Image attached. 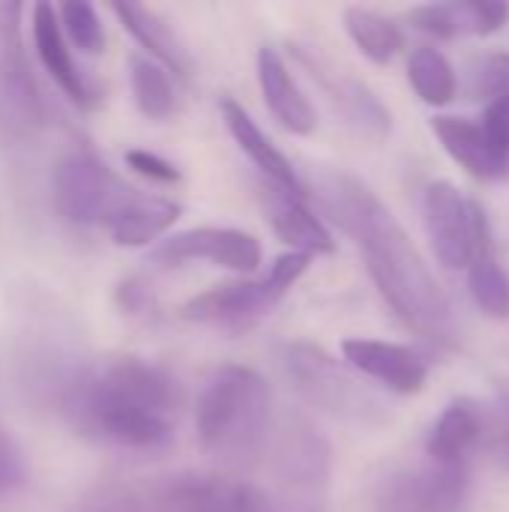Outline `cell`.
Masks as SVG:
<instances>
[{
  "mask_svg": "<svg viewBox=\"0 0 509 512\" xmlns=\"http://www.w3.org/2000/svg\"><path fill=\"white\" fill-rule=\"evenodd\" d=\"M468 93L471 99H501L509 93V54L507 51H495L480 57L471 66L468 75Z\"/></svg>",
  "mask_w": 509,
  "mask_h": 512,
  "instance_id": "cell-30",
  "label": "cell"
},
{
  "mask_svg": "<svg viewBox=\"0 0 509 512\" xmlns=\"http://www.w3.org/2000/svg\"><path fill=\"white\" fill-rule=\"evenodd\" d=\"M498 393H501V402H504V408L509 411V381H501V384H498Z\"/></svg>",
  "mask_w": 509,
  "mask_h": 512,
  "instance_id": "cell-35",
  "label": "cell"
},
{
  "mask_svg": "<svg viewBox=\"0 0 509 512\" xmlns=\"http://www.w3.org/2000/svg\"><path fill=\"white\" fill-rule=\"evenodd\" d=\"M315 195L342 231L354 237L372 282L402 324L435 345L453 348L459 339L453 306L381 198L366 183L342 171H321L315 180Z\"/></svg>",
  "mask_w": 509,
  "mask_h": 512,
  "instance_id": "cell-1",
  "label": "cell"
},
{
  "mask_svg": "<svg viewBox=\"0 0 509 512\" xmlns=\"http://www.w3.org/2000/svg\"><path fill=\"white\" fill-rule=\"evenodd\" d=\"M111 9L120 18V24L126 27V33L138 45H144L150 51V57L159 60V66H168L180 78L189 75V54H186L183 42L177 39V33L165 24V18H159L153 9H147L141 3H114Z\"/></svg>",
  "mask_w": 509,
  "mask_h": 512,
  "instance_id": "cell-23",
  "label": "cell"
},
{
  "mask_svg": "<svg viewBox=\"0 0 509 512\" xmlns=\"http://www.w3.org/2000/svg\"><path fill=\"white\" fill-rule=\"evenodd\" d=\"M153 264L180 267L189 261H210L234 273H252L261 264V243L240 228H189L159 240L150 252Z\"/></svg>",
  "mask_w": 509,
  "mask_h": 512,
  "instance_id": "cell-10",
  "label": "cell"
},
{
  "mask_svg": "<svg viewBox=\"0 0 509 512\" xmlns=\"http://www.w3.org/2000/svg\"><path fill=\"white\" fill-rule=\"evenodd\" d=\"M294 57L312 72V78L324 87V93L330 96V102L342 111L345 123L351 129H357L363 138L369 141H381L390 135V111L384 108V102L354 75H345L342 69H330L318 54L303 51L300 45H294Z\"/></svg>",
  "mask_w": 509,
  "mask_h": 512,
  "instance_id": "cell-13",
  "label": "cell"
},
{
  "mask_svg": "<svg viewBox=\"0 0 509 512\" xmlns=\"http://www.w3.org/2000/svg\"><path fill=\"white\" fill-rule=\"evenodd\" d=\"M180 219V204L162 195H144V192H132L120 210L108 219L105 231L111 234V240L117 246L135 249V246H147L156 243L159 237H165V231Z\"/></svg>",
  "mask_w": 509,
  "mask_h": 512,
  "instance_id": "cell-22",
  "label": "cell"
},
{
  "mask_svg": "<svg viewBox=\"0 0 509 512\" xmlns=\"http://www.w3.org/2000/svg\"><path fill=\"white\" fill-rule=\"evenodd\" d=\"M423 222L438 261L450 270L471 267L474 258L492 246L486 213L447 180L429 183L423 192Z\"/></svg>",
  "mask_w": 509,
  "mask_h": 512,
  "instance_id": "cell-8",
  "label": "cell"
},
{
  "mask_svg": "<svg viewBox=\"0 0 509 512\" xmlns=\"http://www.w3.org/2000/svg\"><path fill=\"white\" fill-rule=\"evenodd\" d=\"M468 486V468H438L423 462L381 480L375 512H465Z\"/></svg>",
  "mask_w": 509,
  "mask_h": 512,
  "instance_id": "cell-9",
  "label": "cell"
},
{
  "mask_svg": "<svg viewBox=\"0 0 509 512\" xmlns=\"http://www.w3.org/2000/svg\"><path fill=\"white\" fill-rule=\"evenodd\" d=\"M417 30L435 39L489 36L509 21V3L501 0H462V3H426L411 9Z\"/></svg>",
  "mask_w": 509,
  "mask_h": 512,
  "instance_id": "cell-17",
  "label": "cell"
},
{
  "mask_svg": "<svg viewBox=\"0 0 509 512\" xmlns=\"http://www.w3.org/2000/svg\"><path fill=\"white\" fill-rule=\"evenodd\" d=\"M222 120L231 132V138L237 141V147L255 162V168L267 177V183H276L282 189H291L297 195H303V183L297 177V168L291 165V159L261 132V126L249 117V111L234 102V99H222Z\"/></svg>",
  "mask_w": 509,
  "mask_h": 512,
  "instance_id": "cell-21",
  "label": "cell"
},
{
  "mask_svg": "<svg viewBox=\"0 0 509 512\" xmlns=\"http://www.w3.org/2000/svg\"><path fill=\"white\" fill-rule=\"evenodd\" d=\"M129 84H132L135 105L147 120L162 123L177 111V96H174L171 78H168L165 66H159L156 60L132 57L129 60Z\"/></svg>",
  "mask_w": 509,
  "mask_h": 512,
  "instance_id": "cell-25",
  "label": "cell"
},
{
  "mask_svg": "<svg viewBox=\"0 0 509 512\" xmlns=\"http://www.w3.org/2000/svg\"><path fill=\"white\" fill-rule=\"evenodd\" d=\"M342 18H345V30H348V36L354 39V45H357L372 63H378V66L390 63V60L402 51V45H405L402 30H399L390 18H384L381 12H375V9L348 6Z\"/></svg>",
  "mask_w": 509,
  "mask_h": 512,
  "instance_id": "cell-24",
  "label": "cell"
},
{
  "mask_svg": "<svg viewBox=\"0 0 509 512\" xmlns=\"http://www.w3.org/2000/svg\"><path fill=\"white\" fill-rule=\"evenodd\" d=\"M57 15H60V24H63V33L66 39L84 51V54H102L105 48V27H102V18L96 12L93 3H84V0H66L57 6Z\"/></svg>",
  "mask_w": 509,
  "mask_h": 512,
  "instance_id": "cell-29",
  "label": "cell"
},
{
  "mask_svg": "<svg viewBox=\"0 0 509 512\" xmlns=\"http://www.w3.org/2000/svg\"><path fill=\"white\" fill-rule=\"evenodd\" d=\"M132 192L135 189H129L87 144L66 147L51 168L54 210L63 222L78 228L108 225Z\"/></svg>",
  "mask_w": 509,
  "mask_h": 512,
  "instance_id": "cell-5",
  "label": "cell"
},
{
  "mask_svg": "<svg viewBox=\"0 0 509 512\" xmlns=\"http://www.w3.org/2000/svg\"><path fill=\"white\" fill-rule=\"evenodd\" d=\"M483 129H486L489 141L495 144V150L509 159V93L489 102L486 117H483Z\"/></svg>",
  "mask_w": 509,
  "mask_h": 512,
  "instance_id": "cell-33",
  "label": "cell"
},
{
  "mask_svg": "<svg viewBox=\"0 0 509 512\" xmlns=\"http://www.w3.org/2000/svg\"><path fill=\"white\" fill-rule=\"evenodd\" d=\"M30 33H33V48L39 54V63L48 72V78L57 84V90L69 102H75L81 108H90L96 102V90H93L90 78L81 72V66H78V60H75V54L69 48V39H66L60 15H57V6L36 3Z\"/></svg>",
  "mask_w": 509,
  "mask_h": 512,
  "instance_id": "cell-15",
  "label": "cell"
},
{
  "mask_svg": "<svg viewBox=\"0 0 509 512\" xmlns=\"http://www.w3.org/2000/svg\"><path fill=\"white\" fill-rule=\"evenodd\" d=\"M177 408V381L162 366L132 354L108 357L66 387L69 420L84 435L132 453L168 447Z\"/></svg>",
  "mask_w": 509,
  "mask_h": 512,
  "instance_id": "cell-2",
  "label": "cell"
},
{
  "mask_svg": "<svg viewBox=\"0 0 509 512\" xmlns=\"http://www.w3.org/2000/svg\"><path fill=\"white\" fill-rule=\"evenodd\" d=\"M432 129L441 141V147L477 180H498L509 171V159L495 150L486 129L468 117H450L441 114L432 120Z\"/></svg>",
  "mask_w": 509,
  "mask_h": 512,
  "instance_id": "cell-20",
  "label": "cell"
},
{
  "mask_svg": "<svg viewBox=\"0 0 509 512\" xmlns=\"http://www.w3.org/2000/svg\"><path fill=\"white\" fill-rule=\"evenodd\" d=\"M276 480L282 492L324 498L330 480V447L309 423H291L276 444Z\"/></svg>",
  "mask_w": 509,
  "mask_h": 512,
  "instance_id": "cell-14",
  "label": "cell"
},
{
  "mask_svg": "<svg viewBox=\"0 0 509 512\" xmlns=\"http://www.w3.org/2000/svg\"><path fill=\"white\" fill-rule=\"evenodd\" d=\"M168 512H267V498L231 477L219 474H174L153 483Z\"/></svg>",
  "mask_w": 509,
  "mask_h": 512,
  "instance_id": "cell-11",
  "label": "cell"
},
{
  "mask_svg": "<svg viewBox=\"0 0 509 512\" xmlns=\"http://www.w3.org/2000/svg\"><path fill=\"white\" fill-rule=\"evenodd\" d=\"M195 429L201 447L234 465H252L270 429V387L249 366H222L198 396Z\"/></svg>",
  "mask_w": 509,
  "mask_h": 512,
  "instance_id": "cell-3",
  "label": "cell"
},
{
  "mask_svg": "<svg viewBox=\"0 0 509 512\" xmlns=\"http://www.w3.org/2000/svg\"><path fill=\"white\" fill-rule=\"evenodd\" d=\"M126 165L135 174H141L153 183H162V186L180 180V171L168 159H162L159 153H150V150H126Z\"/></svg>",
  "mask_w": 509,
  "mask_h": 512,
  "instance_id": "cell-32",
  "label": "cell"
},
{
  "mask_svg": "<svg viewBox=\"0 0 509 512\" xmlns=\"http://www.w3.org/2000/svg\"><path fill=\"white\" fill-rule=\"evenodd\" d=\"M267 512H327L324 510V498L318 495H291L282 492L276 501L267 504Z\"/></svg>",
  "mask_w": 509,
  "mask_h": 512,
  "instance_id": "cell-34",
  "label": "cell"
},
{
  "mask_svg": "<svg viewBox=\"0 0 509 512\" xmlns=\"http://www.w3.org/2000/svg\"><path fill=\"white\" fill-rule=\"evenodd\" d=\"M21 3H0V135L6 141H27L42 132L48 102L30 66Z\"/></svg>",
  "mask_w": 509,
  "mask_h": 512,
  "instance_id": "cell-7",
  "label": "cell"
},
{
  "mask_svg": "<svg viewBox=\"0 0 509 512\" xmlns=\"http://www.w3.org/2000/svg\"><path fill=\"white\" fill-rule=\"evenodd\" d=\"M69 512H168L156 486H132V483H99L87 489Z\"/></svg>",
  "mask_w": 509,
  "mask_h": 512,
  "instance_id": "cell-27",
  "label": "cell"
},
{
  "mask_svg": "<svg viewBox=\"0 0 509 512\" xmlns=\"http://www.w3.org/2000/svg\"><path fill=\"white\" fill-rule=\"evenodd\" d=\"M264 204H267V216L270 225L276 231V237L291 246V252H306V255H330L336 249L333 234L324 228V222L306 207L303 195L282 189L276 183H267L264 189Z\"/></svg>",
  "mask_w": 509,
  "mask_h": 512,
  "instance_id": "cell-19",
  "label": "cell"
},
{
  "mask_svg": "<svg viewBox=\"0 0 509 512\" xmlns=\"http://www.w3.org/2000/svg\"><path fill=\"white\" fill-rule=\"evenodd\" d=\"M342 354L351 363V369H357L360 375L384 384L390 393L414 396V393H420L426 387L429 360L411 345L357 336V339L342 342Z\"/></svg>",
  "mask_w": 509,
  "mask_h": 512,
  "instance_id": "cell-12",
  "label": "cell"
},
{
  "mask_svg": "<svg viewBox=\"0 0 509 512\" xmlns=\"http://www.w3.org/2000/svg\"><path fill=\"white\" fill-rule=\"evenodd\" d=\"M312 255L285 252L270 264V273L258 282H225L198 297H192L180 315L192 324L222 327V330H246L261 315H267L309 270Z\"/></svg>",
  "mask_w": 509,
  "mask_h": 512,
  "instance_id": "cell-6",
  "label": "cell"
},
{
  "mask_svg": "<svg viewBox=\"0 0 509 512\" xmlns=\"http://www.w3.org/2000/svg\"><path fill=\"white\" fill-rule=\"evenodd\" d=\"M468 291L477 309L486 312L489 318H498V321L509 318V276L498 264L492 246L483 249L468 267Z\"/></svg>",
  "mask_w": 509,
  "mask_h": 512,
  "instance_id": "cell-28",
  "label": "cell"
},
{
  "mask_svg": "<svg viewBox=\"0 0 509 512\" xmlns=\"http://www.w3.org/2000/svg\"><path fill=\"white\" fill-rule=\"evenodd\" d=\"M408 78H411V87L417 90V96L426 105H435V108L453 102L456 87H459L450 60L435 45L414 48V54L408 60Z\"/></svg>",
  "mask_w": 509,
  "mask_h": 512,
  "instance_id": "cell-26",
  "label": "cell"
},
{
  "mask_svg": "<svg viewBox=\"0 0 509 512\" xmlns=\"http://www.w3.org/2000/svg\"><path fill=\"white\" fill-rule=\"evenodd\" d=\"M258 84L264 93V102L276 123L291 135H309L315 129V108L300 90L297 78L291 75L282 54L270 45L258 51Z\"/></svg>",
  "mask_w": 509,
  "mask_h": 512,
  "instance_id": "cell-18",
  "label": "cell"
},
{
  "mask_svg": "<svg viewBox=\"0 0 509 512\" xmlns=\"http://www.w3.org/2000/svg\"><path fill=\"white\" fill-rule=\"evenodd\" d=\"M27 483V459L15 438L0 426V498L15 495Z\"/></svg>",
  "mask_w": 509,
  "mask_h": 512,
  "instance_id": "cell-31",
  "label": "cell"
},
{
  "mask_svg": "<svg viewBox=\"0 0 509 512\" xmlns=\"http://www.w3.org/2000/svg\"><path fill=\"white\" fill-rule=\"evenodd\" d=\"M486 438V414L471 399H456L444 408L426 438V462L438 468H468L471 453Z\"/></svg>",
  "mask_w": 509,
  "mask_h": 512,
  "instance_id": "cell-16",
  "label": "cell"
},
{
  "mask_svg": "<svg viewBox=\"0 0 509 512\" xmlns=\"http://www.w3.org/2000/svg\"><path fill=\"white\" fill-rule=\"evenodd\" d=\"M282 366L294 390L312 408L357 426L384 420L387 405L372 390H366L357 378H351L339 366V360H333L324 348L309 342H291L282 348Z\"/></svg>",
  "mask_w": 509,
  "mask_h": 512,
  "instance_id": "cell-4",
  "label": "cell"
}]
</instances>
